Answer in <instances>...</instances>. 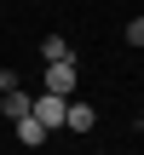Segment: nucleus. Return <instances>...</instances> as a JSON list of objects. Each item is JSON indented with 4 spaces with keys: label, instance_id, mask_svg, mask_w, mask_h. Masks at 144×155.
I'll list each match as a JSON object with an SVG mask.
<instances>
[{
    "label": "nucleus",
    "instance_id": "3",
    "mask_svg": "<svg viewBox=\"0 0 144 155\" xmlns=\"http://www.w3.org/2000/svg\"><path fill=\"white\" fill-rule=\"evenodd\" d=\"M63 127H69V132H92V127H98V115H92V104H81V98H69V109H63Z\"/></svg>",
    "mask_w": 144,
    "mask_h": 155
},
{
    "label": "nucleus",
    "instance_id": "4",
    "mask_svg": "<svg viewBox=\"0 0 144 155\" xmlns=\"http://www.w3.org/2000/svg\"><path fill=\"white\" fill-rule=\"evenodd\" d=\"M0 104H6V121L17 127V121H29V109H35V98L29 92H0Z\"/></svg>",
    "mask_w": 144,
    "mask_h": 155
},
{
    "label": "nucleus",
    "instance_id": "8",
    "mask_svg": "<svg viewBox=\"0 0 144 155\" xmlns=\"http://www.w3.org/2000/svg\"><path fill=\"white\" fill-rule=\"evenodd\" d=\"M92 155H110V150H92Z\"/></svg>",
    "mask_w": 144,
    "mask_h": 155
},
{
    "label": "nucleus",
    "instance_id": "1",
    "mask_svg": "<svg viewBox=\"0 0 144 155\" xmlns=\"http://www.w3.org/2000/svg\"><path fill=\"white\" fill-rule=\"evenodd\" d=\"M75 81H81V63H75V58H63V63H46V86H40V92H58V98H69V92H75Z\"/></svg>",
    "mask_w": 144,
    "mask_h": 155
},
{
    "label": "nucleus",
    "instance_id": "5",
    "mask_svg": "<svg viewBox=\"0 0 144 155\" xmlns=\"http://www.w3.org/2000/svg\"><path fill=\"white\" fill-rule=\"evenodd\" d=\"M40 58H46V63H63V58H75V46H69L63 35H46V40H40Z\"/></svg>",
    "mask_w": 144,
    "mask_h": 155
},
{
    "label": "nucleus",
    "instance_id": "2",
    "mask_svg": "<svg viewBox=\"0 0 144 155\" xmlns=\"http://www.w3.org/2000/svg\"><path fill=\"white\" fill-rule=\"evenodd\" d=\"M63 109H69V98H58V92H35V109H29V115H35L46 132H58V127H63Z\"/></svg>",
    "mask_w": 144,
    "mask_h": 155
},
{
    "label": "nucleus",
    "instance_id": "6",
    "mask_svg": "<svg viewBox=\"0 0 144 155\" xmlns=\"http://www.w3.org/2000/svg\"><path fill=\"white\" fill-rule=\"evenodd\" d=\"M46 138H52V132H46V127H40L35 115H29V121H17V144H29V150H40Z\"/></svg>",
    "mask_w": 144,
    "mask_h": 155
},
{
    "label": "nucleus",
    "instance_id": "7",
    "mask_svg": "<svg viewBox=\"0 0 144 155\" xmlns=\"http://www.w3.org/2000/svg\"><path fill=\"white\" fill-rule=\"evenodd\" d=\"M127 40H133V46H144V17H133V23H127Z\"/></svg>",
    "mask_w": 144,
    "mask_h": 155
}]
</instances>
